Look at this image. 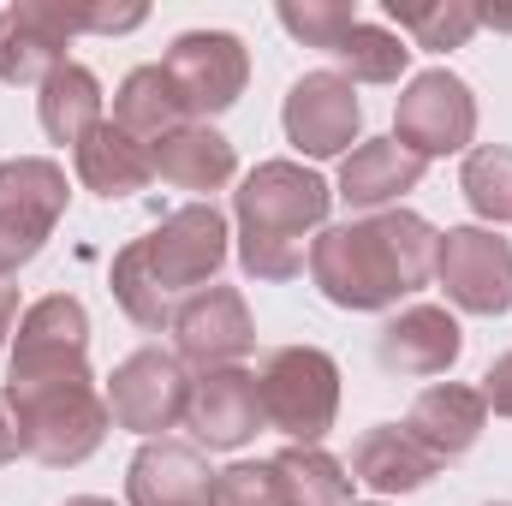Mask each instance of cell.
Wrapping results in <instances>:
<instances>
[{
	"mask_svg": "<svg viewBox=\"0 0 512 506\" xmlns=\"http://www.w3.org/2000/svg\"><path fill=\"white\" fill-rule=\"evenodd\" d=\"M173 352L185 370L209 376V370H233L239 358H251L256 346V322H251V304L239 286H203L179 304L173 316Z\"/></svg>",
	"mask_w": 512,
	"mask_h": 506,
	"instance_id": "obj_11",
	"label": "cell"
},
{
	"mask_svg": "<svg viewBox=\"0 0 512 506\" xmlns=\"http://www.w3.org/2000/svg\"><path fill=\"white\" fill-rule=\"evenodd\" d=\"M24 453V435H18V411H12V399H6V387H0V465H12Z\"/></svg>",
	"mask_w": 512,
	"mask_h": 506,
	"instance_id": "obj_33",
	"label": "cell"
},
{
	"mask_svg": "<svg viewBox=\"0 0 512 506\" xmlns=\"http://www.w3.org/2000/svg\"><path fill=\"white\" fill-rule=\"evenodd\" d=\"M149 161H155V179L161 185L191 191V197H209V191L233 185V173H239V149L215 126H203V120H185L179 131H167L149 149Z\"/></svg>",
	"mask_w": 512,
	"mask_h": 506,
	"instance_id": "obj_20",
	"label": "cell"
},
{
	"mask_svg": "<svg viewBox=\"0 0 512 506\" xmlns=\"http://www.w3.org/2000/svg\"><path fill=\"white\" fill-rule=\"evenodd\" d=\"M221 262H227V215L215 203H185L155 233L131 239L114 256L108 286H114V304L143 334H161V328H173V316L191 292L215 286Z\"/></svg>",
	"mask_w": 512,
	"mask_h": 506,
	"instance_id": "obj_2",
	"label": "cell"
},
{
	"mask_svg": "<svg viewBox=\"0 0 512 506\" xmlns=\"http://www.w3.org/2000/svg\"><path fill=\"white\" fill-rule=\"evenodd\" d=\"M149 12L143 6H72V30H96V36H120L137 30Z\"/></svg>",
	"mask_w": 512,
	"mask_h": 506,
	"instance_id": "obj_31",
	"label": "cell"
},
{
	"mask_svg": "<svg viewBox=\"0 0 512 506\" xmlns=\"http://www.w3.org/2000/svg\"><path fill=\"white\" fill-rule=\"evenodd\" d=\"M352 506H382V501H352Z\"/></svg>",
	"mask_w": 512,
	"mask_h": 506,
	"instance_id": "obj_36",
	"label": "cell"
},
{
	"mask_svg": "<svg viewBox=\"0 0 512 506\" xmlns=\"http://www.w3.org/2000/svg\"><path fill=\"white\" fill-rule=\"evenodd\" d=\"M346 471H352V483H364V489H376V495H411V489H423V483L441 471V459L423 453V447L405 435V423H376V429L358 435Z\"/></svg>",
	"mask_w": 512,
	"mask_h": 506,
	"instance_id": "obj_21",
	"label": "cell"
},
{
	"mask_svg": "<svg viewBox=\"0 0 512 506\" xmlns=\"http://www.w3.org/2000/svg\"><path fill=\"white\" fill-rule=\"evenodd\" d=\"M387 18L399 24V36H411V48L447 54V48H465L477 36L483 6H471V0H387Z\"/></svg>",
	"mask_w": 512,
	"mask_h": 506,
	"instance_id": "obj_26",
	"label": "cell"
},
{
	"mask_svg": "<svg viewBox=\"0 0 512 506\" xmlns=\"http://www.w3.org/2000/svg\"><path fill=\"white\" fill-rule=\"evenodd\" d=\"M66 167L48 155H18L0 167V280L36 262L54 227L66 221Z\"/></svg>",
	"mask_w": 512,
	"mask_h": 506,
	"instance_id": "obj_6",
	"label": "cell"
},
{
	"mask_svg": "<svg viewBox=\"0 0 512 506\" xmlns=\"http://www.w3.org/2000/svg\"><path fill=\"white\" fill-rule=\"evenodd\" d=\"M114 126L131 131L137 143H161L167 131L185 126V102H179V90H173V78L161 72V66H137L126 72V84L114 90Z\"/></svg>",
	"mask_w": 512,
	"mask_h": 506,
	"instance_id": "obj_24",
	"label": "cell"
},
{
	"mask_svg": "<svg viewBox=\"0 0 512 506\" xmlns=\"http://www.w3.org/2000/svg\"><path fill=\"white\" fill-rule=\"evenodd\" d=\"M42 381H96L90 376V316L72 292H48L18 316L6 387H42Z\"/></svg>",
	"mask_w": 512,
	"mask_h": 506,
	"instance_id": "obj_7",
	"label": "cell"
},
{
	"mask_svg": "<svg viewBox=\"0 0 512 506\" xmlns=\"http://www.w3.org/2000/svg\"><path fill=\"white\" fill-rule=\"evenodd\" d=\"M215 506H286V501H280V489H274L268 459H256V465H227V471H215Z\"/></svg>",
	"mask_w": 512,
	"mask_h": 506,
	"instance_id": "obj_30",
	"label": "cell"
},
{
	"mask_svg": "<svg viewBox=\"0 0 512 506\" xmlns=\"http://www.w3.org/2000/svg\"><path fill=\"white\" fill-rule=\"evenodd\" d=\"M441 292L471 316H507L512 310V245L495 227H447L435 245Z\"/></svg>",
	"mask_w": 512,
	"mask_h": 506,
	"instance_id": "obj_12",
	"label": "cell"
},
{
	"mask_svg": "<svg viewBox=\"0 0 512 506\" xmlns=\"http://www.w3.org/2000/svg\"><path fill=\"white\" fill-rule=\"evenodd\" d=\"M328 60H340V78L346 84H399V72H405V60H411V42L405 36H393L382 24H352L346 36H340V48L328 54Z\"/></svg>",
	"mask_w": 512,
	"mask_h": 506,
	"instance_id": "obj_27",
	"label": "cell"
},
{
	"mask_svg": "<svg viewBox=\"0 0 512 506\" xmlns=\"http://www.w3.org/2000/svg\"><path fill=\"white\" fill-rule=\"evenodd\" d=\"M36 120L48 131V143H72L78 149L90 131L102 126V84H96V72L78 66V60L48 72L42 90H36Z\"/></svg>",
	"mask_w": 512,
	"mask_h": 506,
	"instance_id": "obj_23",
	"label": "cell"
},
{
	"mask_svg": "<svg viewBox=\"0 0 512 506\" xmlns=\"http://www.w3.org/2000/svg\"><path fill=\"white\" fill-rule=\"evenodd\" d=\"M393 137L411 149V155H471V137H477V96L459 72L435 66V72H417L405 90H399V108H393Z\"/></svg>",
	"mask_w": 512,
	"mask_h": 506,
	"instance_id": "obj_10",
	"label": "cell"
},
{
	"mask_svg": "<svg viewBox=\"0 0 512 506\" xmlns=\"http://www.w3.org/2000/svg\"><path fill=\"white\" fill-rule=\"evenodd\" d=\"M459 191L477 209V221H489V227L512 221V149H501V143L471 149L465 173H459Z\"/></svg>",
	"mask_w": 512,
	"mask_h": 506,
	"instance_id": "obj_28",
	"label": "cell"
},
{
	"mask_svg": "<svg viewBox=\"0 0 512 506\" xmlns=\"http://www.w3.org/2000/svg\"><path fill=\"white\" fill-rule=\"evenodd\" d=\"M12 411H18V435H24V453L48 471H66V465H84L114 417H108V399L96 393V381H42V387H6Z\"/></svg>",
	"mask_w": 512,
	"mask_h": 506,
	"instance_id": "obj_4",
	"label": "cell"
},
{
	"mask_svg": "<svg viewBox=\"0 0 512 506\" xmlns=\"http://www.w3.org/2000/svg\"><path fill=\"white\" fill-rule=\"evenodd\" d=\"M268 471L286 506H352V471L322 447H280Z\"/></svg>",
	"mask_w": 512,
	"mask_h": 506,
	"instance_id": "obj_25",
	"label": "cell"
},
{
	"mask_svg": "<svg viewBox=\"0 0 512 506\" xmlns=\"http://www.w3.org/2000/svg\"><path fill=\"white\" fill-rule=\"evenodd\" d=\"M185 429L197 435V447L209 453H233L262 429V393H256V370H209L191 381V411Z\"/></svg>",
	"mask_w": 512,
	"mask_h": 506,
	"instance_id": "obj_15",
	"label": "cell"
},
{
	"mask_svg": "<svg viewBox=\"0 0 512 506\" xmlns=\"http://www.w3.org/2000/svg\"><path fill=\"white\" fill-rule=\"evenodd\" d=\"M280 24H286L304 48L334 54L340 36L358 24V6H352V0H280Z\"/></svg>",
	"mask_w": 512,
	"mask_h": 506,
	"instance_id": "obj_29",
	"label": "cell"
},
{
	"mask_svg": "<svg viewBox=\"0 0 512 506\" xmlns=\"http://www.w3.org/2000/svg\"><path fill=\"white\" fill-rule=\"evenodd\" d=\"M72 167H78V185L120 203V197H137L149 179H155V161H149V143H137L131 131H120L114 120L90 131L78 149H72Z\"/></svg>",
	"mask_w": 512,
	"mask_h": 506,
	"instance_id": "obj_22",
	"label": "cell"
},
{
	"mask_svg": "<svg viewBox=\"0 0 512 506\" xmlns=\"http://www.w3.org/2000/svg\"><path fill=\"white\" fill-rule=\"evenodd\" d=\"M262 423L280 429L292 447H322L340 417V364L322 346H274L256 364Z\"/></svg>",
	"mask_w": 512,
	"mask_h": 506,
	"instance_id": "obj_5",
	"label": "cell"
},
{
	"mask_svg": "<svg viewBox=\"0 0 512 506\" xmlns=\"http://www.w3.org/2000/svg\"><path fill=\"white\" fill-rule=\"evenodd\" d=\"M131 506H215V471L191 441H143L126 471Z\"/></svg>",
	"mask_w": 512,
	"mask_h": 506,
	"instance_id": "obj_18",
	"label": "cell"
},
{
	"mask_svg": "<svg viewBox=\"0 0 512 506\" xmlns=\"http://www.w3.org/2000/svg\"><path fill=\"white\" fill-rule=\"evenodd\" d=\"M280 126H286V143H292L298 155L328 161V155H346V149L358 143L364 108H358V90H352L340 72H304V78L286 90Z\"/></svg>",
	"mask_w": 512,
	"mask_h": 506,
	"instance_id": "obj_13",
	"label": "cell"
},
{
	"mask_svg": "<svg viewBox=\"0 0 512 506\" xmlns=\"http://www.w3.org/2000/svg\"><path fill=\"white\" fill-rule=\"evenodd\" d=\"M18 328V286L0 280V352H6V334Z\"/></svg>",
	"mask_w": 512,
	"mask_h": 506,
	"instance_id": "obj_34",
	"label": "cell"
},
{
	"mask_svg": "<svg viewBox=\"0 0 512 506\" xmlns=\"http://www.w3.org/2000/svg\"><path fill=\"white\" fill-rule=\"evenodd\" d=\"M72 6L60 0H18L0 12V84H36L66 66L72 48Z\"/></svg>",
	"mask_w": 512,
	"mask_h": 506,
	"instance_id": "obj_14",
	"label": "cell"
},
{
	"mask_svg": "<svg viewBox=\"0 0 512 506\" xmlns=\"http://www.w3.org/2000/svg\"><path fill=\"white\" fill-rule=\"evenodd\" d=\"M328 209H334V191L304 161H262V167H251L245 185L233 191L239 268L251 280H268V286L304 274L316 233L328 227Z\"/></svg>",
	"mask_w": 512,
	"mask_h": 506,
	"instance_id": "obj_3",
	"label": "cell"
},
{
	"mask_svg": "<svg viewBox=\"0 0 512 506\" xmlns=\"http://www.w3.org/2000/svg\"><path fill=\"white\" fill-rule=\"evenodd\" d=\"M477 393H483V405H489L495 417H512V352L489 364V376H483V387H477Z\"/></svg>",
	"mask_w": 512,
	"mask_h": 506,
	"instance_id": "obj_32",
	"label": "cell"
},
{
	"mask_svg": "<svg viewBox=\"0 0 512 506\" xmlns=\"http://www.w3.org/2000/svg\"><path fill=\"white\" fill-rule=\"evenodd\" d=\"M102 399H108V417L120 429L143 435V441H167V429H179L191 411V370L179 364V352L143 346L108 376Z\"/></svg>",
	"mask_w": 512,
	"mask_h": 506,
	"instance_id": "obj_9",
	"label": "cell"
},
{
	"mask_svg": "<svg viewBox=\"0 0 512 506\" xmlns=\"http://www.w3.org/2000/svg\"><path fill=\"white\" fill-rule=\"evenodd\" d=\"M423 173H429V161L411 155L399 137H370V143H358V149L340 161V191H334V197H346V203L364 209V215L399 209V197L417 191Z\"/></svg>",
	"mask_w": 512,
	"mask_h": 506,
	"instance_id": "obj_19",
	"label": "cell"
},
{
	"mask_svg": "<svg viewBox=\"0 0 512 506\" xmlns=\"http://www.w3.org/2000/svg\"><path fill=\"white\" fill-rule=\"evenodd\" d=\"M66 506H114V501H102V495H72Z\"/></svg>",
	"mask_w": 512,
	"mask_h": 506,
	"instance_id": "obj_35",
	"label": "cell"
},
{
	"mask_svg": "<svg viewBox=\"0 0 512 506\" xmlns=\"http://www.w3.org/2000/svg\"><path fill=\"white\" fill-rule=\"evenodd\" d=\"M459 352H465V334L441 304H411L376 334V364L387 376H447L459 364Z\"/></svg>",
	"mask_w": 512,
	"mask_h": 506,
	"instance_id": "obj_16",
	"label": "cell"
},
{
	"mask_svg": "<svg viewBox=\"0 0 512 506\" xmlns=\"http://www.w3.org/2000/svg\"><path fill=\"white\" fill-rule=\"evenodd\" d=\"M161 72L173 78L179 102H185V120H215L227 114L245 84H251V54L233 30H185L173 36V48L161 54Z\"/></svg>",
	"mask_w": 512,
	"mask_h": 506,
	"instance_id": "obj_8",
	"label": "cell"
},
{
	"mask_svg": "<svg viewBox=\"0 0 512 506\" xmlns=\"http://www.w3.org/2000/svg\"><path fill=\"white\" fill-rule=\"evenodd\" d=\"M489 506H512V501H489Z\"/></svg>",
	"mask_w": 512,
	"mask_h": 506,
	"instance_id": "obj_37",
	"label": "cell"
},
{
	"mask_svg": "<svg viewBox=\"0 0 512 506\" xmlns=\"http://www.w3.org/2000/svg\"><path fill=\"white\" fill-rule=\"evenodd\" d=\"M483 429H489V405H483L477 387H459V381L423 387V393L411 399V411H405V435H411L423 453H435L441 465L465 459V453L483 441Z\"/></svg>",
	"mask_w": 512,
	"mask_h": 506,
	"instance_id": "obj_17",
	"label": "cell"
},
{
	"mask_svg": "<svg viewBox=\"0 0 512 506\" xmlns=\"http://www.w3.org/2000/svg\"><path fill=\"white\" fill-rule=\"evenodd\" d=\"M435 245L441 233L411 209L352 215L316 233L310 280L334 310H393L435 280Z\"/></svg>",
	"mask_w": 512,
	"mask_h": 506,
	"instance_id": "obj_1",
	"label": "cell"
}]
</instances>
